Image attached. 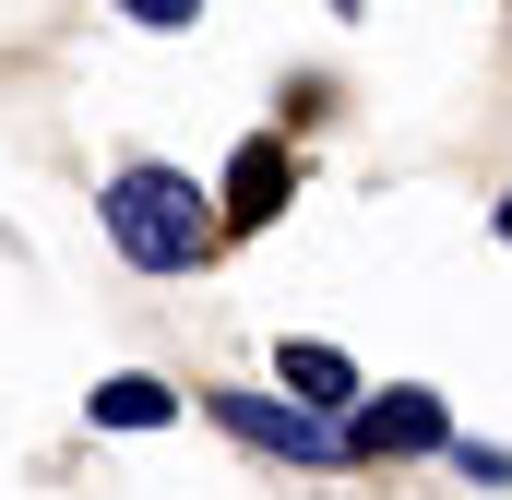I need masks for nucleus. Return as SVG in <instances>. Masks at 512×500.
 Segmentation results:
<instances>
[{"mask_svg": "<svg viewBox=\"0 0 512 500\" xmlns=\"http://www.w3.org/2000/svg\"><path fill=\"white\" fill-rule=\"evenodd\" d=\"M239 441H262V453H286V465H346V429L334 417H310V405H262V393H227L215 405Z\"/></svg>", "mask_w": 512, "mask_h": 500, "instance_id": "obj_2", "label": "nucleus"}, {"mask_svg": "<svg viewBox=\"0 0 512 500\" xmlns=\"http://www.w3.org/2000/svg\"><path fill=\"white\" fill-rule=\"evenodd\" d=\"M274 381H286V393H298L310 417H334V405H358V370H346L334 346H310V334H298V346L274 358Z\"/></svg>", "mask_w": 512, "mask_h": 500, "instance_id": "obj_4", "label": "nucleus"}, {"mask_svg": "<svg viewBox=\"0 0 512 500\" xmlns=\"http://www.w3.org/2000/svg\"><path fill=\"white\" fill-rule=\"evenodd\" d=\"M274 203H286V155H274V143H251V155H239V191H227V215H274Z\"/></svg>", "mask_w": 512, "mask_h": 500, "instance_id": "obj_6", "label": "nucleus"}, {"mask_svg": "<svg viewBox=\"0 0 512 500\" xmlns=\"http://www.w3.org/2000/svg\"><path fill=\"white\" fill-rule=\"evenodd\" d=\"M131 24H155V36H167V24H191V12H203V0H120Z\"/></svg>", "mask_w": 512, "mask_h": 500, "instance_id": "obj_7", "label": "nucleus"}, {"mask_svg": "<svg viewBox=\"0 0 512 500\" xmlns=\"http://www.w3.org/2000/svg\"><path fill=\"white\" fill-rule=\"evenodd\" d=\"M96 429H167V381H143V370L96 381Z\"/></svg>", "mask_w": 512, "mask_h": 500, "instance_id": "obj_5", "label": "nucleus"}, {"mask_svg": "<svg viewBox=\"0 0 512 500\" xmlns=\"http://www.w3.org/2000/svg\"><path fill=\"white\" fill-rule=\"evenodd\" d=\"M108 239L131 262H155V274H191L215 250V191H191L179 167H120L108 179Z\"/></svg>", "mask_w": 512, "mask_h": 500, "instance_id": "obj_1", "label": "nucleus"}, {"mask_svg": "<svg viewBox=\"0 0 512 500\" xmlns=\"http://www.w3.org/2000/svg\"><path fill=\"white\" fill-rule=\"evenodd\" d=\"M441 441H453L441 393H382V405H358V429H346V465H358V453H441Z\"/></svg>", "mask_w": 512, "mask_h": 500, "instance_id": "obj_3", "label": "nucleus"}]
</instances>
